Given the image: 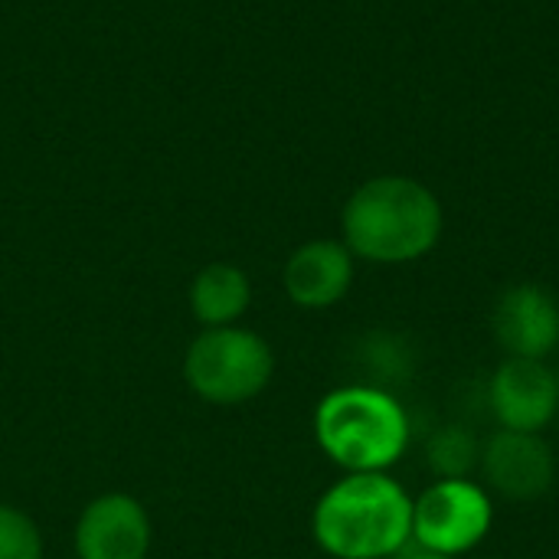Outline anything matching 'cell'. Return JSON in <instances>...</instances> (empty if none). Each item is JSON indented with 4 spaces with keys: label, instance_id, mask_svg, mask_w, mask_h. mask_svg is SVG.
Instances as JSON below:
<instances>
[{
    "label": "cell",
    "instance_id": "6da1fadb",
    "mask_svg": "<svg viewBox=\"0 0 559 559\" xmlns=\"http://www.w3.org/2000/svg\"><path fill=\"white\" fill-rule=\"evenodd\" d=\"M311 531L334 559H386L413 540V498L386 472L347 475L314 508Z\"/></svg>",
    "mask_w": 559,
    "mask_h": 559
},
{
    "label": "cell",
    "instance_id": "7a4b0ae2",
    "mask_svg": "<svg viewBox=\"0 0 559 559\" xmlns=\"http://www.w3.org/2000/svg\"><path fill=\"white\" fill-rule=\"evenodd\" d=\"M341 223L350 255L400 265L436 249L442 236V206L419 180L377 177L347 200Z\"/></svg>",
    "mask_w": 559,
    "mask_h": 559
},
{
    "label": "cell",
    "instance_id": "3957f363",
    "mask_svg": "<svg viewBox=\"0 0 559 559\" xmlns=\"http://www.w3.org/2000/svg\"><path fill=\"white\" fill-rule=\"evenodd\" d=\"M314 439L347 475L386 472L406 455L409 416L380 386H337L314 409Z\"/></svg>",
    "mask_w": 559,
    "mask_h": 559
},
{
    "label": "cell",
    "instance_id": "277c9868",
    "mask_svg": "<svg viewBox=\"0 0 559 559\" xmlns=\"http://www.w3.org/2000/svg\"><path fill=\"white\" fill-rule=\"evenodd\" d=\"M275 373L272 347L246 328H206L183 357L187 386L213 406L255 400Z\"/></svg>",
    "mask_w": 559,
    "mask_h": 559
},
{
    "label": "cell",
    "instance_id": "5b68a950",
    "mask_svg": "<svg viewBox=\"0 0 559 559\" xmlns=\"http://www.w3.org/2000/svg\"><path fill=\"white\" fill-rule=\"evenodd\" d=\"M495 524V501L485 485L468 478L436 481L413 501V544L442 554L462 557L472 554Z\"/></svg>",
    "mask_w": 559,
    "mask_h": 559
},
{
    "label": "cell",
    "instance_id": "8992f818",
    "mask_svg": "<svg viewBox=\"0 0 559 559\" xmlns=\"http://www.w3.org/2000/svg\"><path fill=\"white\" fill-rule=\"evenodd\" d=\"M481 475H485V491L514 501V504H531L540 501L557 478V459L554 449L540 432H514V429H498L488 436L481 445Z\"/></svg>",
    "mask_w": 559,
    "mask_h": 559
},
{
    "label": "cell",
    "instance_id": "52a82bcc",
    "mask_svg": "<svg viewBox=\"0 0 559 559\" xmlns=\"http://www.w3.org/2000/svg\"><path fill=\"white\" fill-rule=\"evenodd\" d=\"M488 406L501 429L544 432L559 416V377L544 360L508 357L488 380Z\"/></svg>",
    "mask_w": 559,
    "mask_h": 559
},
{
    "label": "cell",
    "instance_id": "ba28073f",
    "mask_svg": "<svg viewBox=\"0 0 559 559\" xmlns=\"http://www.w3.org/2000/svg\"><path fill=\"white\" fill-rule=\"evenodd\" d=\"M495 341L508 357L547 360L559 347V305L540 285L508 288L491 314Z\"/></svg>",
    "mask_w": 559,
    "mask_h": 559
},
{
    "label": "cell",
    "instance_id": "9c48e42d",
    "mask_svg": "<svg viewBox=\"0 0 559 559\" xmlns=\"http://www.w3.org/2000/svg\"><path fill=\"white\" fill-rule=\"evenodd\" d=\"M151 518L131 495L95 498L75 524L79 559H147Z\"/></svg>",
    "mask_w": 559,
    "mask_h": 559
},
{
    "label": "cell",
    "instance_id": "30bf717a",
    "mask_svg": "<svg viewBox=\"0 0 559 559\" xmlns=\"http://www.w3.org/2000/svg\"><path fill=\"white\" fill-rule=\"evenodd\" d=\"M285 292L298 308H331L354 282V255L344 242L314 239L292 252L285 265Z\"/></svg>",
    "mask_w": 559,
    "mask_h": 559
},
{
    "label": "cell",
    "instance_id": "8fae6325",
    "mask_svg": "<svg viewBox=\"0 0 559 559\" xmlns=\"http://www.w3.org/2000/svg\"><path fill=\"white\" fill-rule=\"evenodd\" d=\"M252 301V285L242 269L213 262L190 285V308L203 328H226L246 314Z\"/></svg>",
    "mask_w": 559,
    "mask_h": 559
},
{
    "label": "cell",
    "instance_id": "7c38bea8",
    "mask_svg": "<svg viewBox=\"0 0 559 559\" xmlns=\"http://www.w3.org/2000/svg\"><path fill=\"white\" fill-rule=\"evenodd\" d=\"M426 465L439 481L468 478L481 465V442L472 429L459 423L439 426L426 442Z\"/></svg>",
    "mask_w": 559,
    "mask_h": 559
},
{
    "label": "cell",
    "instance_id": "4fadbf2b",
    "mask_svg": "<svg viewBox=\"0 0 559 559\" xmlns=\"http://www.w3.org/2000/svg\"><path fill=\"white\" fill-rule=\"evenodd\" d=\"M0 559H43L39 527L10 504H0Z\"/></svg>",
    "mask_w": 559,
    "mask_h": 559
},
{
    "label": "cell",
    "instance_id": "5bb4252c",
    "mask_svg": "<svg viewBox=\"0 0 559 559\" xmlns=\"http://www.w3.org/2000/svg\"><path fill=\"white\" fill-rule=\"evenodd\" d=\"M406 559H455V557H442V554H429V550H423V547H416V554Z\"/></svg>",
    "mask_w": 559,
    "mask_h": 559
}]
</instances>
